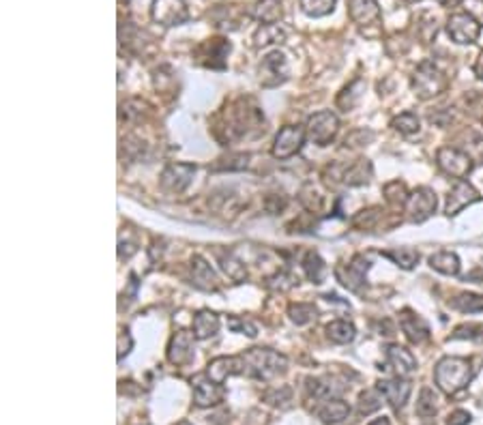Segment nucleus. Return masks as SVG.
<instances>
[{
  "mask_svg": "<svg viewBox=\"0 0 483 425\" xmlns=\"http://www.w3.org/2000/svg\"><path fill=\"white\" fill-rule=\"evenodd\" d=\"M470 378H473L470 361L462 357H445L434 367L436 387L447 395H455L462 389H466Z\"/></svg>",
  "mask_w": 483,
  "mask_h": 425,
  "instance_id": "f257e3e1",
  "label": "nucleus"
},
{
  "mask_svg": "<svg viewBox=\"0 0 483 425\" xmlns=\"http://www.w3.org/2000/svg\"><path fill=\"white\" fill-rule=\"evenodd\" d=\"M243 357L245 374L258 380H271L288 369V359L269 348H251Z\"/></svg>",
  "mask_w": 483,
  "mask_h": 425,
  "instance_id": "f03ea898",
  "label": "nucleus"
},
{
  "mask_svg": "<svg viewBox=\"0 0 483 425\" xmlns=\"http://www.w3.org/2000/svg\"><path fill=\"white\" fill-rule=\"evenodd\" d=\"M447 88V78L431 65V63H421L413 76V90L419 99L427 102V99L441 95Z\"/></svg>",
  "mask_w": 483,
  "mask_h": 425,
  "instance_id": "7ed1b4c3",
  "label": "nucleus"
},
{
  "mask_svg": "<svg viewBox=\"0 0 483 425\" xmlns=\"http://www.w3.org/2000/svg\"><path fill=\"white\" fill-rule=\"evenodd\" d=\"M305 131H308V138L314 144L326 146L335 140V136L340 131V120L331 110H322V112H316L308 118V127H305Z\"/></svg>",
  "mask_w": 483,
  "mask_h": 425,
  "instance_id": "20e7f679",
  "label": "nucleus"
},
{
  "mask_svg": "<svg viewBox=\"0 0 483 425\" xmlns=\"http://www.w3.org/2000/svg\"><path fill=\"white\" fill-rule=\"evenodd\" d=\"M305 138H308V131H305L303 127H299V125H288V127L279 129V134L275 136V142H273V148L271 153L275 159H290L294 157L303 144H305Z\"/></svg>",
  "mask_w": 483,
  "mask_h": 425,
  "instance_id": "39448f33",
  "label": "nucleus"
},
{
  "mask_svg": "<svg viewBox=\"0 0 483 425\" xmlns=\"http://www.w3.org/2000/svg\"><path fill=\"white\" fill-rule=\"evenodd\" d=\"M436 161H438V166H441V170L445 174H449V177H453L457 181L466 179L468 174L473 172V159L464 151H460V148H453V146L438 148Z\"/></svg>",
  "mask_w": 483,
  "mask_h": 425,
  "instance_id": "423d86ee",
  "label": "nucleus"
},
{
  "mask_svg": "<svg viewBox=\"0 0 483 425\" xmlns=\"http://www.w3.org/2000/svg\"><path fill=\"white\" fill-rule=\"evenodd\" d=\"M436 193L431 191L429 187H417L411 195L409 202H406V213H409V219L413 223H421L427 217H431L436 213Z\"/></svg>",
  "mask_w": 483,
  "mask_h": 425,
  "instance_id": "0eeeda50",
  "label": "nucleus"
},
{
  "mask_svg": "<svg viewBox=\"0 0 483 425\" xmlns=\"http://www.w3.org/2000/svg\"><path fill=\"white\" fill-rule=\"evenodd\" d=\"M193 387V402L200 408H211L223 402V387L211 380L207 374H198L191 380Z\"/></svg>",
  "mask_w": 483,
  "mask_h": 425,
  "instance_id": "6e6552de",
  "label": "nucleus"
},
{
  "mask_svg": "<svg viewBox=\"0 0 483 425\" xmlns=\"http://www.w3.org/2000/svg\"><path fill=\"white\" fill-rule=\"evenodd\" d=\"M150 15L164 26H179V24L189 19V11L183 0H155Z\"/></svg>",
  "mask_w": 483,
  "mask_h": 425,
  "instance_id": "1a4fd4ad",
  "label": "nucleus"
},
{
  "mask_svg": "<svg viewBox=\"0 0 483 425\" xmlns=\"http://www.w3.org/2000/svg\"><path fill=\"white\" fill-rule=\"evenodd\" d=\"M447 33L455 43L466 45V43H475L479 39L481 26L470 13H455V15L449 17Z\"/></svg>",
  "mask_w": 483,
  "mask_h": 425,
  "instance_id": "9d476101",
  "label": "nucleus"
},
{
  "mask_svg": "<svg viewBox=\"0 0 483 425\" xmlns=\"http://www.w3.org/2000/svg\"><path fill=\"white\" fill-rule=\"evenodd\" d=\"M196 174L193 163H168L161 172V187L172 193H183Z\"/></svg>",
  "mask_w": 483,
  "mask_h": 425,
  "instance_id": "9b49d317",
  "label": "nucleus"
},
{
  "mask_svg": "<svg viewBox=\"0 0 483 425\" xmlns=\"http://www.w3.org/2000/svg\"><path fill=\"white\" fill-rule=\"evenodd\" d=\"M376 389H378L380 393H383L385 402H387L391 408L399 410V408L406 406V402H409V397H411V393H413V383L397 376V378L380 380V383L376 385Z\"/></svg>",
  "mask_w": 483,
  "mask_h": 425,
  "instance_id": "f8f14e48",
  "label": "nucleus"
},
{
  "mask_svg": "<svg viewBox=\"0 0 483 425\" xmlns=\"http://www.w3.org/2000/svg\"><path fill=\"white\" fill-rule=\"evenodd\" d=\"M288 78V65H286V56L279 52H271L269 56H264L262 65H260V82L262 86L271 88L282 84Z\"/></svg>",
  "mask_w": 483,
  "mask_h": 425,
  "instance_id": "ddd939ff",
  "label": "nucleus"
},
{
  "mask_svg": "<svg viewBox=\"0 0 483 425\" xmlns=\"http://www.w3.org/2000/svg\"><path fill=\"white\" fill-rule=\"evenodd\" d=\"M479 200H481V195H479V191H477L470 183L457 181V183L449 189L445 213H447V215H457L462 209H466V207L479 202Z\"/></svg>",
  "mask_w": 483,
  "mask_h": 425,
  "instance_id": "4468645a",
  "label": "nucleus"
},
{
  "mask_svg": "<svg viewBox=\"0 0 483 425\" xmlns=\"http://www.w3.org/2000/svg\"><path fill=\"white\" fill-rule=\"evenodd\" d=\"M193 339L196 335L181 329V331H176L168 344V361L172 365H185L191 361L193 357Z\"/></svg>",
  "mask_w": 483,
  "mask_h": 425,
  "instance_id": "2eb2a0df",
  "label": "nucleus"
},
{
  "mask_svg": "<svg viewBox=\"0 0 483 425\" xmlns=\"http://www.w3.org/2000/svg\"><path fill=\"white\" fill-rule=\"evenodd\" d=\"M370 268V262L363 256H357L350 264L338 266V280L352 292H359L361 286L365 284V273Z\"/></svg>",
  "mask_w": 483,
  "mask_h": 425,
  "instance_id": "dca6fc26",
  "label": "nucleus"
},
{
  "mask_svg": "<svg viewBox=\"0 0 483 425\" xmlns=\"http://www.w3.org/2000/svg\"><path fill=\"white\" fill-rule=\"evenodd\" d=\"M207 376L215 383H223L230 376H239V374H245V365H243V357H217L209 363L207 367Z\"/></svg>",
  "mask_w": 483,
  "mask_h": 425,
  "instance_id": "f3484780",
  "label": "nucleus"
},
{
  "mask_svg": "<svg viewBox=\"0 0 483 425\" xmlns=\"http://www.w3.org/2000/svg\"><path fill=\"white\" fill-rule=\"evenodd\" d=\"M387 361L393 367V371L399 378H409L417 371V359L411 350H406L404 346H387Z\"/></svg>",
  "mask_w": 483,
  "mask_h": 425,
  "instance_id": "a211bd4d",
  "label": "nucleus"
},
{
  "mask_svg": "<svg viewBox=\"0 0 483 425\" xmlns=\"http://www.w3.org/2000/svg\"><path fill=\"white\" fill-rule=\"evenodd\" d=\"M191 282L196 288L205 290V292H215L219 290V280L215 271L207 264V260L202 256L191 258Z\"/></svg>",
  "mask_w": 483,
  "mask_h": 425,
  "instance_id": "6ab92c4d",
  "label": "nucleus"
},
{
  "mask_svg": "<svg viewBox=\"0 0 483 425\" xmlns=\"http://www.w3.org/2000/svg\"><path fill=\"white\" fill-rule=\"evenodd\" d=\"M399 327H402L404 335L409 337V342H413V344H423L429 337L427 322L411 310H404L399 314Z\"/></svg>",
  "mask_w": 483,
  "mask_h": 425,
  "instance_id": "aec40b11",
  "label": "nucleus"
},
{
  "mask_svg": "<svg viewBox=\"0 0 483 425\" xmlns=\"http://www.w3.org/2000/svg\"><path fill=\"white\" fill-rule=\"evenodd\" d=\"M350 415V406L340 397L333 399H324V402L316 408V417L324 423V425H335L342 423L344 419H348Z\"/></svg>",
  "mask_w": 483,
  "mask_h": 425,
  "instance_id": "412c9836",
  "label": "nucleus"
},
{
  "mask_svg": "<svg viewBox=\"0 0 483 425\" xmlns=\"http://www.w3.org/2000/svg\"><path fill=\"white\" fill-rule=\"evenodd\" d=\"M219 316L211 310H200L196 316H193V322H191V333L196 335V339H209L213 335H217L219 331Z\"/></svg>",
  "mask_w": 483,
  "mask_h": 425,
  "instance_id": "4be33fe9",
  "label": "nucleus"
},
{
  "mask_svg": "<svg viewBox=\"0 0 483 425\" xmlns=\"http://www.w3.org/2000/svg\"><path fill=\"white\" fill-rule=\"evenodd\" d=\"M348 11L357 24H372L380 19V7L376 0H350Z\"/></svg>",
  "mask_w": 483,
  "mask_h": 425,
  "instance_id": "5701e85b",
  "label": "nucleus"
},
{
  "mask_svg": "<svg viewBox=\"0 0 483 425\" xmlns=\"http://www.w3.org/2000/svg\"><path fill=\"white\" fill-rule=\"evenodd\" d=\"M342 179L346 185L357 187V185H365L372 179V163L367 159H359L354 161L352 166H348L342 174Z\"/></svg>",
  "mask_w": 483,
  "mask_h": 425,
  "instance_id": "b1692460",
  "label": "nucleus"
},
{
  "mask_svg": "<svg viewBox=\"0 0 483 425\" xmlns=\"http://www.w3.org/2000/svg\"><path fill=\"white\" fill-rule=\"evenodd\" d=\"M449 305L462 314H483V294L475 292H462L455 298H451Z\"/></svg>",
  "mask_w": 483,
  "mask_h": 425,
  "instance_id": "393cba45",
  "label": "nucleus"
},
{
  "mask_svg": "<svg viewBox=\"0 0 483 425\" xmlns=\"http://www.w3.org/2000/svg\"><path fill=\"white\" fill-rule=\"evenodd\" d=\"M326 335L335 344H350L357 337V329H354V324L348 320H333L326 324Z\"/></svg>",
  "mask_w": 483,
  "mask_h": 425,
  "instance_id": "a878e982",
  "label": "nucleus"
},
{
  "mask_svg": "<svg viewBox=\"0 0 483 425\" xmlns=\"http://www.w3.org/2000/svg\"><path fill=\"white\" fill-rule=\"evenodd\" d=\"M429 266L443 275H457L460 273V258L453 252H436L429 256Z\"/></svg>",
  "mask_w": 483,
  "mask_h": 425,
  "instance_id": "bb28decb",
  "label": "nucleus"
},
{
  "mask_svg": "<svg viewBox=\"0 0 483 425\" xmlns=\"http://www.w3.org/2000/svg\"><path fill=\"white\" fill-rule=\"evenodd\" d=\"M251 15L262 24H277L282 17V5H279V0H258Z\"/></svg>",
  "mask_w": 483,
  "mask_h": 425,
  "instance_id": "cd10ccee",
  "label": "nucleus"
},
{
  "mask_svg": "<svg viewBox=\"0 0 483 425\" xmlns=\"http://www.w3.org/2000/svg\"><path fill=\"white\" fill-rule=\"evenodd\" d=\"M383 256L389 258L393 264H397L404 271L415 268L417 262H419V252H417V249H413V247H395V249H391V252H385Z\"/></svg>",
  "mask_w": 483,
  "mask_h": 425,
  "instance_id": "c85d7f7f",
  "label": "nucleus"
},
{
  "mask_svg": "<svg viewBox=\"0 0 483 425\" xmlns=\"http://www.w3.org/2000/svg\"><path fill=\"white\" fill-rule=\"evenodd\" d=\"M303 271L310 278V282L314 284H322L324 275H326V264L322 262V258L316 252H308L303 258Z\"/></svg>",
  "mask_w": 483,
  "mask_h": 425,
  "instance_id": "c756f323",
  "label": "nucleus"
},
{
  "mask_svg": "<svg viewBox=\"0 0 483 425\" xmlns=\"http://www.w3.org/2000/svg\"><path fill=\"white\" fill-rule=\"evenodd\" d=\"M438 410V397L436 393L431 391L429 387H423L421 389V395L417 399V415L423 417V419H429V417H434Z\"/></svg>",
  "mask_w": 483,
  "mask_h": 425,
  "instance_id": "7c9ffc66",
  "label": "nucleus"
},
{
  "mask_svg": "<svg viewBox=\"0 0 483 425\" xmlns=\"http://www.w3.org/2000/svg\"><path fill=\"white\" fill-rule=\"evenodd\" d=\"M383 393H380L378 389H365L361 391L359 395V402H357V408H359V415H372L376 412L380 406H383Z\"/></svg>",
  "mask_w": 483,
  "mask_h": 425,
  "instance_id": "2f4dec72",
  "label": "nucleus"
},
{
  "mask_svg": "<svg viewBox=\"0 0 483 425\" xmlns=\"http://www.w3.org/2000/svg\"><path fill=\"white\" fill-rule=\"evenodd\" d=\"M391 127L395 131H399L402 136H413L421 129V122H419V116L413 114V112H402L399 116H395L391 120Z\"/></svg>",
  "mask_w": 483,
  "mask_h": 425,
  "instance_id": "473e14b6",
  "label": "nucleus"
},
{
  "mask_svg": "<svg viewBox=\"0 0 483 425\" xmlns=\"http://www.w3.org/2000/svg\"><path fill=\"white\" fill-rule=\"evenodd\" d=\"M301 9L312 15V17H322L326 13H331L335 7V0H299Z\"/></svg>",
  "mask_w": 483,
  "mask_h": 425,
  "instance_id": "72a5a7b5",
  "label": "nucleus"
},
{
  "mask_svg": "<svg viewBox=\"0 0 483 425\" xmlns=\"http://www.w3.org/2000/svg\"><path fill=\"white\" fill-rule=\"evenodd\" d=\"M288 316L294 324H308L316 318V307L312 303H292L288 307Z\"/></svg>",
  "mask_w": 483,
  "mask_h": 425,
  "instance_id": "f704fd0d",
  "label": "nucleus"
},
{
  "mask_svg": "<svg viewBox=\"0 0 483 425\" xmlns=\"http://www.w3.org/2000/svg\"><path fill=\"white\" fill-rule=\"evenodd\" d=\"M286 37L284 31H279L277 24H262V29L256 33V45H269V43H275V41H282Z\"/></svg>",
  "mask_w": 483,
  "mask_h": 425,
  "instance_id": "c9c22d12",
  "label": "nucleus"
},
{
  "mask_svg": "<svg viewBox=\"0 0 483 425\" xmlns=\"http://www.w3.org/2000/svg\"><path fill=\"white\" fill-rule=\"evenodd\" d=\"M221 264H223V271L230 275V278L235 282H241L247 278V271H245V264L241 260H237L232 254H228V256H221Z\"/></svg>",
  "mask_w": 483,
  "mask_h": 425,
  "instance_id": "e433bc0d",
  "label": "nucleus"
},
{
  "mask_svg": "<svg viewBox=\"0 0 483 425\" xmlns=\"http://www.w3.org/2000/svg\"><path fill=\"white\" fill-rule=\"evenodd\" d=\"M455 339H473L483 346V324H462L453 333Z\"/></svg>",
  "mask_w": 483,
  "mask_h": 425,
  "instance_id": "4c0bfd02",
  "label": "nucleus"
},
{
  "mask_svg": "<svg viewBox=\"0 0 483 425\" xmlns=\"http://www.w3.org/2000/svg\"><path fill=\"white\" fill-rule=\"evenodd\" d=\"M228 327H230L235 333H245L247 337H256V327L243 318H230L228 320Z\"/></svg>",
  "mask_w": 483,
  "mask_h": 425,
  "instance_id": "58836bf2",
  "label": "nucleus"
},
{
  "mask_svg": "<svg viewBox=\"0 0 483 425\" xmlns=\"http://www.w3.org/2000/svg\"><path fill=\"white\" fill-rule=\"evenodd\" d=\"M132 335L129 331H120L118 335V361H122L125 355H129V350H132Z\"/></svg>",
  "mask_w": 483,
  "mask_h": 425,
  "instance_id": "ea45409f",
  "label": "nucleus"
},
{
  "mask_svg": "<svg viewBox=\"0 0 483 425\" xmlns=\"http://www.w3.org/2000/svg\"><path fill=\"white\" fill-rule=\"evenodd\" d=\"M470 423V415L466 410H455L447 417V425H468Z\"/></svg>",
  "mask_w": 483,
  "mask_h": 425,
  "instance_id": "a19ab883",
  "label": "nucleus"
},
{
  "mask_svg": "<svg viewBox=\"0 0 483 425\" xmlns=\"http://www.w3.org/2000/svg\"><path fill=\"white\" fill-rule=\"evenodd\" d=\"M475 73L483 80V52L479 54V58H477V63H475Z\"/></svg>",
  "mask_w": 483,
  "mask_h": 425,
  "instance_id": "79ce46f5",
  "label": "nucleus"
},
{
  "mask_svg": "<svg viewBox=\"0 0 483 425\" xmlns=\"http://www.w3.org/2000/svg\"><path fill=\"white\" fill-rule=\"evenodd\" d=\"M370 425H391V421H389V417H380V419H374Z\"/></svg>",
  "mask_w": 483,
  "mask_h": 425,
  "instance_id": "37998d69",
  "label": "nucleus"
},
{
  "mask_svg": "<svg viewBox=\"0 0 483 425\" xmlns=\"http://www.w3.org/2000/svg\"><path fill=\"white\" fill-rule=\"evenodd\" d=\"M176 425H191L189 421H179V423H176Z\"/></svg>",
  "mask_w": 483,
  "mask_h": 425,
  "instance_id": "c03bdc74",
  "label": "nucleus"
},
{
  "mask_svg": "<svg viewBox=\"0 0 483 425\" xmlns=\"http://www.w3.org/2000/svg\"><path fill=\"white\" fill-rule=\"evenodd\" d=\"M404 3H415V0H404Z\"/></svg>",
  "mask_w": 483,
  "mask_h": 425,
  "instance_id": "a18cd8bd",
  "label": "nucleus"
}]
</instances>
